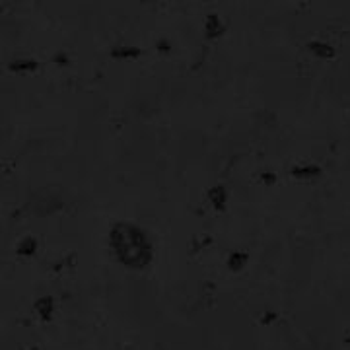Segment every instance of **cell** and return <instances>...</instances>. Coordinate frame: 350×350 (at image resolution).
Wrapping results in <instances>:
<instances>
[{
	"label": "cell",
	"instance_id": "1",
	"mask_svg": "<svg viewBox=\"0 0 350 350\" xmlns=\"http://www.w3.org/2000/svg\"><path fill=\"white\" fill-rule=\"evenodd\" d=\"M113 245L121 261L131 267H142L150 257V245L142 231L129 224H121L113 229Z\"/></svg>",
	"mask_w": 350,
	"mask_h": 350
}]
</instances>
